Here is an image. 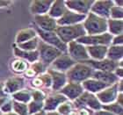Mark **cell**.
I'll use <instances>...</instances> for the list:
<instances>
[{
  "mask_svg": "<svg viewBox=\"0 0 123 115\" xmlns=\"http://www.w3.org/2000/svg\"><path fill=\"white\" fill-rule=\"evenodd\" d=\"M87 35H96L107 33V19L89 12L82 23Z\"/></svg>",
  "mask_w": 123,
  "mask_h": 115,
  "instance_id": "6da1fadb",
  "label": "cell"
},
{
  "mask_svg": "<svg viewBox=\"0 0 123 115\" xmlns=\"http://www.w3.org/2000/svg\"><path fill=\"white\" fill-rule=\"evenodd\" d=\"M55 33H56L60 40L65 44L77 41L80 37L86 35V33L82 24H77L73 26H57Z\"/></svg>",
  "mask_w": 123,
  "mask_h": 115,
  "instance_id": "7a4b0ae2",
  "label": "cell"
},
{
  "mask_svg": "<svg viewBox=\"0 0 123 115\" xmlns=\"http://www.w3.org/2000/svg\"><path fill=\"white\" fill-rule=\"evenodd\" d=\"M93 69L85 62H77L66 72V77L69 82L82 84L84 81L91 78Z\"/></svg>",
  "mask_w": 123,
  "mask_h": 115,
  "instance_id": "3957f363",
  "label": "cell"
},
{
  "mask_svg": "<svg viewBox=\"0 0 123 115\" xmlns=\"http://www.w3.org/2000/svg\"><path fill=\"white\" fill-rule=\"evenodd\" d=\"M37 51L39 53V61H41L45 66L51 64L57 57L62 54L55 47L50 46L41 40L39 41Z\"/></svg>",
  "mask_w": 123,
  "mask_h": 115,
  "instance_id": "277c9868",
  "label": "cell"
},
{
  "mask_svg": "<svg viewBox=\"0 0 123 115\" xmlns=\"http://www.w3.org/2000/svg\"><path fill=\"white\" fill-rule=\"evenodd\" d=\"M33 29L35 30L37 36L41 38V41L49 44L50 46L55 47V48L60 50L62 53H67V44L63 43L55 32H45V31L39 29L35 26Z\"/></svg>",
  "mask_w": 123,
  "mask_h": 115,
  "instance_id": "5b68a950",
  "label": "cell"
},
{
  "mask_svg": "<svg viewBox=\"0 0 123 115\" xmlns=\"http://www.w3.org/2000/svg\"><path fill=\"white\" fill-rule=\"evenodd\" d=\"M74 104V106L77 109L85 107L92 111H94V112L100 110L102 106V105L100 104V102L96 97V95L87 91L83 92V94L77 99L75 100Z\"/></svg>",
  "mask_w": 123,
  "mask_h": 115,
  "instance_id": "8992f818",
  "label": "cell"
},
{
  "mask_svg": "<svg viewBox=\"0 0 123 115\" xmlns=\"http://www.w3.org/2000/svg\"><path fill=\"white\" fill-rule=\"evenodd\" d=\"M113 39V35L110 33H105L102 34H96V35H85L77 39V41L84 46H109L111 45V41Z\"/></svg>",
  "mask_w": 123,
  "mask_h": 115,
  "instance_id": "52a82bcc",
  "label": "cell"
},
{
  "mask_svg": "<svg viewBox=\"0 0 123 115\" xmlns=\"http://www.w3.org/2000/svg\"><path fill=\"white\" fill-rule=\"evenodd\" d=\"M67 54L76 62H82L90 59L86 47L78 43L77 41H71L67 44Z\"/></svg>",
  "mask_w": 123,
  "mask_h": 115,
  "instance_id": "ba28073f",
  "label": "cell"
},
{
  "mask_svg": "<svg viewBox=\"0 0 123 115\" xmlns=\"http://www.w3.org/2000/svg\"><path fill=\"white\" fill-rule=\"evenodd\" d=\"M87 64L92 68L93 70L98 71H106V72H113L114 69L118 66H122V61H113L109 59L105 58L101 61H93V60H87V61H82Z\"/></svg>",
  "mask_w": 123,
  "mask_h": 115,
  "instance_id": "9c48e42d",
  "label": "cell"
},
{
  "mask_svg": "<svg viewBox=\"0 0 123 115\" xmlns=\"http://www.w3.org/2000/svg\"><path fill=\"white\" fill-rule=\"evenodd\" d=\"M113 6V0H98L94 1L91 8V12L94 13L95 15L99 16L101 18H110L111 8Z\"/></svg>",
  "mask_w": 123,
  "mask_h": 115,
  "instance_id": "30bf717a",
  "label": "cell"
},
{
  "mask_svg": "<svg viewBox=\"0 0 123 115\" xmlns=\"http://www.w3.org/2000/svg\"><path fill=\"white\" fill-rule=\"evenodd\" d=\"M93 2V0H69L65 1V5L68 10L83 15H87L91 12Z\"/></svg>",
  "mask_w": 123,
  "mask_h": 115,
  "instance_id": "8fae6325",
  "label": "cell"
},
{
  "mask_svg": "<svg viewBox=\"0 0 123 115\" xmlns=\"http://www.w3.org/2000/svg\"><path fill=\"white\" fill-rule=\"evenodd\" d=\"M85 90L81 84L67 82V84L59 91V93L66 97L68 100L75 101L83 94Z\"/></svg>",
  "mask_w": 123,
  "mask_h": 115,
  "instance_id": "7c38bea8",
  "label": "cell"
},
{
  "mask_svg": "<svg viewBox=\"0 0 123 115\" xmlns=\"http://www.w3.org/2000/svg\"><path fill=\"white\" fill-rule=\"evenodd\" d=\"M85 18H86V15L74 12L67 9L63 15L56 20V24L58 26H73V25H77V24H82Z\"/></svg>",
  "mask_w": 123,
  "mask_h": 115,
  "instance_id": "4fadbf2b",
  "label": "cell"
},
{
  "mask_svg": "<svg viewBox=\"0 0 123 115\" xmlns=\"http://www.w3.org/2000/svg\"><path fill=\"white\" fill-rule=\"evenodd\" d=\"M118 94L119 92L117 89V83H116L97 93L96 97L101 105H108V104L115 102Z\"/></svg>",
  "mask_w": 123,
  "mask_h": 115,
  "instance_id": "5bb4252c",
  "label": "cell"
},
{
  "mask_svg": "<svg viewBox=\"0 0 123 115\" xmlns=\"http://www.w3.org/2000/svg\"><path fill=\"white\" fill-rule=\"evenodd\" d=\"M34 26L45 32H55L57 27L56 20L47 14L34 16Z\"/></svg>",
  "mask_w": 123,
  "mask_h": 115,
  "instance_id": "9a60e30c",
  "label": "cell"
},
{
  "mask_svg": "<svg viewBox=\"0 0 123 115\" xmlns=\"http://www.w3.org/2000/svg\"><path fill=\"white\" fill-rule=\"evenodd\" d=\"M76 63L77 62L69 56L67 53H62L61 55H59L52 62L51 66L53 68V69H55V70L65 73L71 67L74 66Z\"/></svg>",
  "mask_w": 123,
  "mask_h": 115,
  "instance_id": "2e32d148",
  "label": "cell"
},
{
  "mask_svg": "<svg viewBox=\"0 0 123 115\" xmlns=\"http://www.w3.org/2000/svg\"><path fill=\"white\" fill-rule=\"evenodd\" d=\"M68 98L64 97L61 93H55L46 96V98L44 99V106L43 110L45 112H53L56 111L61 104L67 101Z\"/></svg>",
  "mask_w": 123,
  "mask_h": 115,
  "instance_id": "e0dca14e",
  "label": "cell"
},
{
  "mask_svg": "<svg viewBox=\"0 0 123 115\" xmlns=\"http://www.w3.org/2000/svg\"><path fill=\"white\" fill-rule=\"evenodd\" d=\"M48 73L50 75L52 80L51 88L55 91H59L60 90L67 84V77L65 73L56 71L53 69H49L48 70Z\"/></svg>",
  "mask_w": 123,
  "mask_h": 115,
  "instance_id": "ac0fdd59",
  "label": "cell"
},
{
  "mask_svg": "<svg viewBox=\"0 0 123 115\" xmlns=\"http://www.w3.org/2000/svg\"><path fill=\"white\" fill-rule=\"evenodd\" d=\"M25 86V80L21 77H12L6 81L3 87V91L5 93H15V92L23 90Z\"/></svg>",
  "mask_w": 123,
  "mask_h": 115,
  "instance_id": "d6986e66",
  "label": "cell"
},
{
  "mask_svg": "<svg viewBox=\"0 0 123 115\" xmlns=\"http://www.w3.org/2000/svg\"><path fill=\"white\" fill-rule=\"evenodd\" d=\"M52 4H53L52 0H46V1L34 0V1H32V3H31L30 12L34 16L47 14L49 12Z\"/></svg>",
  "mask_w": 123,
  "mask_h": 115,
  "instance_id": "ffe728a7",
  "label": "cell"
},
{
  "mask_svg": "<svg viewBox=\"0 0 123 115\" xmlns=\"http://www.w3.org/2000/svg\"><path fill=\"white\" fill-rule=\"evenodd\" d=\"M107 49V46H102V45L86 47L88 55L91 60H93V61H101L106 58Z\"/></svg>",
  "mask_w": 123,
  "mask_h": 115,
  "instance_id": "44dd1931",
  "label": "cell"
},
{
  "mask_svg": "<svg viewBox=\"0 0 123 115\" xmlns=\"http://www.w3.org/2000/svg\"><path fill=\"white\" fill-rule=\"evenodd\" d=\"M81 85H82L83 88L85 90V91L90 92V93H92V94H97L99 91L105 89L106 87L110 86V85H105V84L100 82V81L93 79L92 77L87 80H85V81H84Z\"/></svg>",
  "mask_w": 123,
  "mask_h": 115,
  "instance_id": "7402d4cb",
  "label": "cell"
},
{
  "mask_svg": "<svg viewBox=\"0 0 123 115\" xmlns=\"http://www.w3.org/2000/svg\"><path fill=\"white\" fill-rule=\"evenodd\" d=\"M92 78L96 79L98 81L104 83L105 85H113L118 82L119 78L113 74V72H106V71H98L94 70L92 73Z\"/></svg>",
  "mask_w": 123,
  "mask_h": 115,
  "instance_id": "603a6c76",
  "label": "cell"
},
{
  "mask_svg": "<svg viewBox=\"0 0 123 115\" xmlns=\"http://www.w3.org/2000/svg\"><path fill=\"white\" fill-rule=\"evenodd\" d=\"M31 85L34 90H41L42 88H50L52 85V80L50 75L42 73L38 77H35L31 81Z\"/></svg>",
  "mask_w": 123,
  "mask_h": 115,
  "instance_id": "cb8c5ba5",
  "label": "cell"
},
{
  "mask_svg": "<svg viewBox=\"0 0 123 115\" xmlns=\"http://www.w3.org/2000/svg\"><path fill=\"white\" fill-rule=\"evenodd\" d=\"M13 52L17 58L22 59L26 61H29L31 63H33L35 61H39V53L37 50L35 51H25L18 48V47L14 45L13 46Z\"/></svg>",
  "mask_w": 123,
  "mask_h": 115,
  "instance_id": "d4e9b609",
  "label": "cell"
},
{
  "mask_svg": "<svg viewBox=\"0 0 123 115\" xmlns=\"http://www.w3.org/2000/svg\"><path fill=\"white\" fill-rule=\"evenodd\" d=\"M66 11L67 7L65 5V1L55 0V1H53V4L50 6L48 15L50 16L51 18H55V20H57L58 18H60L63 15Z\"/></svg>",
  "mask_w": 123,
  "mask_h": 115,
  "instance_id": "484cf974",
  "label": "cell"
},
{
  "mask_svg": "<svg viewBox=\"0 0 123 115\" xmlns=\"http://www.w3.org/2000/svg\"><path fill=\"white\" fill-rule=\"evenodd\" d=\"M36 36H37V33H36L35 30L33 28H31V27L24 28L19 31V32H18V33L16 34L15 42L17 45L24 43L26 41H30V40L33 39Z\"/></svg>",
  "mask_w": 123,
  "mask_h": 115,
  "instance_id": "4316f807",
  "label": "cell"
},
{
  "mask_svg": "<svg viewBox=\"0 0 123 115\" xmlns=\"http://www.w3.org/2000/svg\"><path fill=\"white\" fill-rule=\"evenodd\" d=\"M107 33L111 35L116 36L122 34L123 32V21L122 19H107Z\"/></svg>",
  "mask_w": 123,
  "mask_h": 115,
  "instance_id": "83f0119b",
  "label": "cell"
},
{
  "mask_svg": "<svg viewBox=\"0 0 123 115\" xmlns=\"http://www.w3.org/2000/svg\"><path fill=\"white\" fill-rule=\"evenodd\" d=\"M123 56V47L122 46H113L110 45L108 47L107 53H106V58L113 61H122Z\"/></svg>",
  "mask_w": 123,
  "mask_h": 115,
  "instance_id": "f1b7e54d",
  "label": "cell"
},
{
  "mask_svg": "<svg viewBox=\"0 0 123 115\" xmlns=\"http://www.w3.org/2000/svg\"><path fill=\"white\" fill-rule=\"evenodd\" d=\"M11 69L16 74H22L29 69V63L25 60L17 58L13 60L11 63Z\"/></svg>",
  "mask_w": 123,
  "mask_h": 115,
  "instance_id": "f546056e",
  "label": "cell"
},
{
  "mask_svg": "<svg viewBox=\"0 0 123 115\" xmlns=\"http://www.w3.org/2000/svg\"><path fill=\"white\" fill-rule=\"evenodd\" d=\"M12 97L14 101L23 103V104H28L32 100L31 91L28 90H20V91L13 93Z\"/></svg>",
  "mask_w": 123,
  "mask_h": 115,
  "instance_id": "4dcf8cb0",
  "label": "cell"
},
{
  "mask_svg": "<svg viewBox=\"0 0 123 115\" xmlns=\"http://www.w3.org/2000/svg\"><path fill=\"white\" fill-rule=\"evenodd\" d=\"M39 41H40V38L38 36H36L30 41H27L24 43L18 44L17 47L22 50H25V51H35L38 48Z\"/></svg>",
  "mask_w": 123,
  "mask_h": 115,
  "instance_id": "1f68e13d",
  "label": "cell"
},
{
  "mask_svg": "<svg viewBox=\"0 0 123 115\" xmlns=\"http://www.w3.org/2000/svg\"><path fill=\"white\" fill-rule=\"evenodd\" d=\"M101 109L105 110L114 115H123V107L122 105H119L118 103L113 102L108 105H102Z\"/></svg>",
  "mask_w": 123,
  "mask_h": 115,
  "instance_id": "d6a6232c",
  "label": "cell"
},
{
  "mask_svg": "<svg viewBox=\"0 0 123 115\" xmlns=\"http://www.w3.org/2000/svg\"><path fill=\"white\" fill-rule=\"evenodd\" d=\"M12 109L13 112L18 115H29L27 104H23L12 100Z\"/></svg>",
  "mask_w": 123,
  "mask_h": 115,
  "instance_id": "836d02e7",
  "label": "cell"
},
{
  "mask_svg": "<svg viewBox=\"0 0 123 115\" xmlns=\"http://www.w3.org/2000/svg\"><path fill=\"white\" fill-rule=\"evenodd\" d=\"M73 110H74V104L69 100L61 104L56 109L57 112L62 115H69Z\"/></svg>",
  "mask_w": 123,
  "mask_h": 115,
  "instance_id": "e575fe53",
  "label": "cell"
},
{
  "mask_svg": "<svg viewBox=\"0 0 123 115\" xmlns=\"http://www.w3.org/2000/svg\"><path fill=\"white\" fill-rule=\"evenodd\" d=\"M44 102H39V101H34L31 100L27 104V109H28L29 115H32L33 113H36L40 111L43 110Z\"/></svg>",
  "mask_w": 123,
  "mask_h": 115,
  "instance_id": "d590c367",
  "label": "cell"
},
{
  "mask_svg": "<svg viewBox=\"0 0 123 115\" xmlns=\"http://www.w3.org/2000/svg\"><path fill=\"white\" fill-rule=\"evenodd\" d=\"M123 18V8L119 7V6H115L113 5V6L111 8L110 11V18L112 19H122Z\"/></svg>",
  "mask_w": 123,
  "mask_h": 115,
  "instance_id": "8d00e7d4",
  "label": "cell"
},
{
  "mask_svg": "<svg viewBox=\"0 0 123 115\" xmlns=\"http://www.w3.org/2000/svg\"><path fill=\"white\" fill-rule=\"evenodd\" d=\"M31 96L33 100L39 102H44V99L46 98V94L42 90H33L31 91Z\"/></svg>",
  "mask_w": 123,
  "mask_h": 115,
  "instance_id": "74e56055",
  "label": "cell"
},
{
  "mask_svg": "<svg viewBox=\"0 0 123 115\" xmlns=\"http://www.w3.org/2000/svg\"><path fill=\"white\" fill-rule=\"evenodd\" d=\"M31 69H33L34 73L36 74V76H37L39 74H42L43 73L44 70H45V65L41 61H37L32 64V68Z\"/></svg>",
  "mask_w": 123,
  "mask_h": 115,
  "instance_id": "f35d334b",
  "label": "cell"
},
{
  "mask_svg": "<svg viewBox=\"0 0 123 115\" xmlns=\"http://www.w3.org/2000/svg\"><path fill=\"white\" fill-rule=\"evenodd\" d=\"M0 110L2 111V113H7L12 111V100H8L7 102H5L3 105L0 106Z\"/></svg>",
  "mask_w": 123,
  "mask_h": 115,
  "instance_id": "ab89813d",
  "label": "cell"
},
{
  "mask_svg": "<svg viewBox=\"0 0 123 115\" xmlns=\"http://www.w3.org/2000/svg\"><path fill=\"white\" fill-rule=\"evenodd\" d=\"M122 43H123L122 34L113 36V39H112V41H111V45H113V46H122Z\"/></svg>",
  "mask_w": 123,
  "mask_h": 115,
  "instance_id": "60d3db41",
  "label": "cell"
},
{
  "mask_svg": "<svg viewBox=\"0 0 123 115\" xmlns=\"http://www.w3.org/2000/svg\"><path fill=\"white\" fill-rule=\"evenodd\" d=\"M113 74L115 75L119 79H122V77H123V68H122V66H118V67H117V68L114 69Z\"/></svg>",
  "mask_w": 123,
  "mask_h": 115,
  "instance_id": "b9f144b4",
  "label": "cell"
},
{
  "mask_svg": "<svg viewBox=\"0 0 123 115\" xmlns=\"http://www.w3.org/2000/svg\"><path fill=\"white\" fill-rule=\"evenodd\" d=\"M93 115H114V114L109 113V112H107V111H105V110L100 109V110L94 112V113H93Z\"/></svg>",
  "mask_w": 123,
  "mask_h": 115,
  "instance_id": "7bdbcfd3",
  "label": "cell"
},
{
  "mask_svg": "<svg viewBox=\"0 0 123 115\" xmlns=\"http://www.w3.org/2000/svg\"><path fill=\"white\" fill-rule=\"evenodd\" d=\"M12 4V1H9V0H0V8L7 7L10 5Z\"/></svg>",
  "mask_w": 123,
  "mask_h": 115,
  "instance_id": "ee69618b",
  "label": "cell"
},
{
  "mask_svg": "<svg viewBox=\"0 0 123 115\" xmlns=\"http://www.w3.org/2000/svg\"><path fill=\"white\" fill-rule=\"evenodd\" d=\"M123 94H122V92H120L118 94V96H117V98H116V103H118L119 105H123Z\"/></svg>",
  "mask_w": 123,
  "mask_h": 115,
  "instance_id": "f6af8a7d",
  "label": "cell"
},
{
  "mask_svg": "<svg viewBox=\"0 0 123 115\" xmlns=\"http://www.w3.org/2000/svg\"><path fill=\"white\" fill-rule=\"evenodd\" d=\"M117 89H118V92H122L123 91V81L122 79H120L117 82Z\"/></svg>",
  "mask_w": 123,
  "mask_h": 115,
  "instance_id": "bcb514c9",
  "label": "cell"
},
{
  "mask_svg": "<svg viewBox=\"0 0 123 115\" xmlns=\"http://www.w3.org/2000/svg\"><path fill=\"white\" fill-rule=\"evenodd\" d=\"M113 5H115V6L122 7L123 6V1L122 0H115V1H113Z\"/></svg>",
  "mask_w": 123,
  "mask_h": 115,
  "instance_id": "7dc6e473",
  "label": "cell"
},
{
  "mask_svg": "<svg viewBox=\"0 0 123 115\" xmlns=\"http://www.w3.org/2000/svg\"><path fill=\"white\" fill-rule=\"evenodd\" d=\"M46 115H62V114H60L57 111H53V112H46Z\"/></svg>",
  "mask_w": 123,
  "mask_h": 115,
  "instance_id": "c3c4849f",
  "label": "cell"
},
{
  "mask_svg": "<svg viewBox=\"0 0 123 115\" xmlns=\"http://www.w3.org/2000/svg\"><path fill=\"white\" fill-rule=\"evenodd\" d=\"M32 115H46V112L44 110H41V111H40V112H38V113H33V114H32Z\"/></svg>",
  "mask_w": 123,
  "mask_h": 115,
  "instance_id": "681fc988",
  "label": "cell"
},
{
  "mask_svg": "<svg viewBox=\"0 0 123 115\" xmlns=\"http://www.w3.org/2000/svg\"><path fill=\"white\" fill-rule=\"evenodd\" d=\"M5 96H6V93H5L3 90H0V97H5Z\"/></svg>",
  "mask_w": 123,
  "mask_h": 115,
  "instance_id": "f907efd6",
  "label": "cell"
},
{
  "mask_svg": "<svg viewBox=\"0 0 123 115\" xmlns=\"http://www.w3.org/2000/svg\"><path fill=\"white\" fill-rule=\"evenodd\" d=\"M3 115H18L16 113H14V112H10V113H4Z\"/></svg>",
  "mask_w": 123,
  "mask_h": 115,
  "instance_id": "816d5d0a",
  "label": "cell"
}]
</instances>
